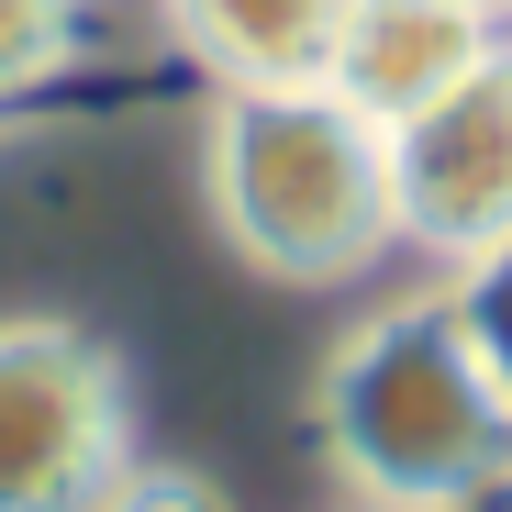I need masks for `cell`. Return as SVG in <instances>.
Instances as JSON below:
<instances>
[{
    "label": "cell",
    "instance_id": "277c9868",
    "mask_svg": "<svg viewBox=\"0 0 512 512\" xmlns=\"http://www.w3.org/2000/svg\"><path fill=\"white\" fill-rule=\"evenodd\" d=\"M390 212L401 245H423L435 268L512 245V45L479 56L412 123H390Z\"/></svg>",
    "mask_w": 512,
    "mask_h": 512
},
{
    "label": "cell",
    "instance_id": "8992f818",
    "mask_svg": "<svg viewBox=\"0 0 512 512\" xmlns=\"http://www.w3.org/2000/svg\"><path fill=\"white\" fill-rule=\"evenodd\" d=\"M212 90H323V56L346 34V0H156Z\"/></svg>",
    "mask_w": 512,
    "mask_h": 512
},
{
    "label": "cell",
    "instance_id": "ba28073f",
    "mask_svg": "<svg viewBox=\"0 0 512 512\" xmlns=\"http://www.w3.org/2000/svg\"><path fill=\"white\" fill-rule=\"evenodd\" d=\"M78 56V0H0V101L45 90Z\"/></svg>",
    "mask_w": 512,
    "mask_h": 512
},
{
    "label": "cell",
    "instance_id": "30bf717a",
    "mask_svg": "<svg viewBox=\"0 0 512 512\" xmlns=\"http://www.w3.org/2000/svg\"><path fill=\"white\" fill-rule=\"evenodd\" d=\"M468 12H490V23H512V0H468Z\"/></svg>",
    "mask_w": 512,
    "mask_h": 512
},
{
    "label": "cell",
    "instance_id": "3957f363",
    "mask_svg": "<svg viewBox=\"0 0 512 512\" xmlns=\"http://www.w3.org/2000/svg\"><path fill=\"white\" fill-rule=\"evenodd\" d=\"M134 468V390L90 323H0V512H101Z\"/></svg>",
    "mask_w": 512,
    "mask_h": 512
},
{
    "label": "cell",
    "instance_id": "52a82bcc",
    "mask_svg": "<svg viewBox=\"0 0 512 512\" xmlns=\"http://www.w3.org/2000/svg\"><path fill=\"white\" fill-rule=\"evenodd\" d=\"M446 301H457V334H468L479 379H490L501 412H512V245H490V256H468V268H446Z\"/></svg>",
    "mask_w": 512,
    "mask_h": 512
},
{
    "label": "cell",
    "instance_id": "6da1fadb",
    "mask_svg": "<svg viewBox=\"0 0 512 512\" xmlns=\"http://www.w3.org/2000/svg\"><path fill=\"white\" fill-rule=\"evenodd\" d=\"M201 190H212L223 245L290 290L368 279L401 245L390 134L334 90H223L201 123Z\"/></svg>",
    "mask_w": 512,
    "mask_h": 512
},
{
    "label": "cell",
    "instance_id": "9c48e42d",
    "mask_svg": "<svg viewBox=\"0 0 512 512\" xmlns=\"http://www.w3.org/2000/svg\"><path fill=\"white\" fill-rule=\"evenodd\" d=\"M101 512H234V490H223L212 468H145V457H134Z\"/></svg>",
    "mask_w": 512,
    "mask_h": 512
},
{
    "label": "cell",
    "instance_id": "5b68a950",
    "mask_svg": "<svg viewBox=\"0 0 512 512\" xmlns=\"http://www.w3.org/2000/svg\"><path fill=\"white\" fill-rule=\"evenodd\" d=\"M501 45H512V23L468 12V0H346V34H334V56H323V90L390 134L423 101H446L457 78L479 56H501Z\"/></svg>",
    "mask_w": 512,
    "mask_h": 512
},
{
    "label": "cell",
    "instance_id": "7a4b0ae2",
    "mask_svg": "<svg viewBox=\"0 0 512 512\" xmlns=\"http://www.w3.org/2000/svg\"><path fill=\"white\" fill-rule=\"evenodd\" d=\"M323 457L368 512H468L512 468V412L479 379L446 290L368 312L323 357Z\"/></svg>",
    "mask_w": 512,
    "mask_h": 512
}]
</instances>
